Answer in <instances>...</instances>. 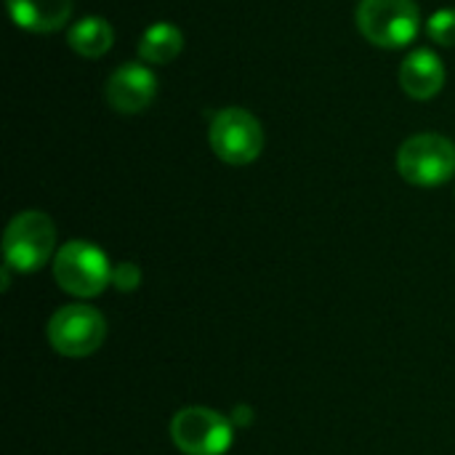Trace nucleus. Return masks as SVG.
<instances>
[{
	"label": "nucleus",
	"instance_id": "2",
	"mask_svg": "<svg viewBox=\"0 0 455 455\" xmlns=\"http://www.w3.org/2000/svg\"><path fill=\"white\" fill-rule=\"evenodd\" d=\"M56 256V227L43 211L16 213L3 235V261L21 275H32Z\"/></svg>",
	"mask_w": 455,
	"mask_h": 455
},
{
	"label": "nucleus",
	"instance_id": "5",
	"mask_svg": "<svg viewBox=\"0 0 455 455\" xmlns=\"http://www.w3.org/2000/svg\"><path fill=\"white\" fill-rule=\"evenodd\" d=\"M208 144L227 165H251L264 149V128L259 117L243 107H224L208 125Z\"/></svg>",
	"mask_w": 455,
	"mask_h": 455
},
{
	"label": "nucleus",
	"instance_id": "12",
	"mask_svg": "<svg viewBox=\"0 0 455 455\" xmlns=\"http://www.w3.org/2000/svg\"><path fill=\"white\" fill-rule=\"evenodd\" d=\"M184 48V35L176 24L157 21L144 29L139 40V59L144 64H171Z\"/></svg>",
	"mask_w": 455,
	"mask_h": 455
},
{
	"label": "nucleus",
	"instance_id": "14",
	"mask_svg": "<svg viewBox=\"0 0 455 455\" xmlns=\"http://www.w3.org/2000/svg\"><path fill=\"white\" fill-rule=\"evenodd\" d=\"M141 285V269L131 261L115 264L112 267V288H117L120 293H133Z\"/></svg>",
	"mask_w": 455,
	"mask_h": 455
},
{
	"label": "nucleus",
	"instance_id": "11",
	"mask_svg": "<svg viewBox=\"0 0 455 455\" xmlns=\"http://www.w3.org/2000/svg\"><path fill=\"white\" fill-rule=\"evenodd\" d=\"M67 43L83 59H101L115 43V29L101 16H83L67 29Z\"/></svg>",
	"mask_w": 455,
	"mask_h": 455
},
{
	"label": "nucleus",
	"instance_id": "3",
	"mask_svg": "<svg viewBox=\"0 0 455 455\" xmlns=\"http://www.w3.org/2000/svg\"><path fill=\"white\" fill-rule=\"evenodd\" d=\"M357 29L379 48H405L421 32V11L416 0H360Z\"/></svg>",
	"mask_w": 455,
	"mask_h": 455
},
{
	"label": "nucleus",
	"instance_id": "4",
	"mask_svg": "<svg viewBox=\"0 0 455 455\" xmlns=\"http://www.w3.org/2000/svg\"><path fill=\"white\" fill-rule=\"evenodd\" d=\"M397 173L413 187H443L455 173V144L440 133H416L397 149Z\"/></svg>",
	"mask_w": 455,
	"mask_h": 455
},
{
	"label": "nucleus",
	"instance_id": "7",
	"mask_svg": "<svg viewBox=\"0 0 455 455\" xmlns=\"http://www.w3.org/2000/svg\"><path fill=\"white\" fill-rule=\"evenodd\" d=\"M171 440L184 455H224L232 448L235 424L219 411L192 405L171 419Z\"/></svg>",
	"mask_w": 455,
	"mask_h": 455
},
{
	"label": "nucleus",
	"instance_id": "9",
	"mask_svg": "<svg viewBox=\"0 0 455 455\" xmlns=\"http://www.w3.org/2000/svg\"><path fill=\"white\" fill-rule=\"evenodd\" d=\"M400 85L416 101L435 99L445 85V64H443V59L429 48L411 51L405 56L403 67H400Z\"/></svg>",
	"mask_w": 455,
	"mask_h": 455
},
{
	"label": "nucleus",
	"instance_id": "15",
	"mask_svg": "<svg viewBox=\"0 0 455 455\" xmlns=\"http://www.w3.org/2000/svg\"><path fill=\"white\" fill-rule=\"evenodd\" d=\"M253 419H256V413H253L251 405H237V408L232 411V424H235V429H237V427H240V429L251 427Z\"/></svg>",
	"mask_w": 455,
	"mask_h": 455
},
{
	"label": "nucleus",
	"instance_id": "6",
	"mask_svg": "<svg viewBox=\"0 0 455 455\" xmlns=\"http://www.w3.org/2000/svg\"><path fill=\"white\" fill-rule=\"evenodd\" d=\"M107 339V320L88 304H67L48 320V341L61 357L83 360L101 349Z\"/></svg>",
	"mask_w": 455,
	"mask_h": 455
},
{
	"label": "nucleus",
	"instance_id": "8",
	"mask_svg": "<svg viewBox=\"0 0 455 455\" xmlns=\"http://www.w3.org/2000/svg\"><path fill=\"white\" fill-rule=\"evenodd\" d=\"M155 93H157V77L149 69V64L141 61H128L117 67L104 85L107 104L123 115H136L147 109L155 101Z\"/></svg>",
	"mask_w": 455,
	"mask_h": 455
},
{
	"label": "nucleus",
	"instance_id": "13",
	"mask_svg": "<svg viewBox=\"0 0 455 455\" xmlns=\"http://www.w3.org/2000/svg\"><path fill=\"white\" fill-rule=\"evenodd\" d=\"M427 32L440 45H455V8H440L429 16Z\"/></svg>",
	"mask_w": 455,
	"mask_h": 455
},
{
	"label": "nucleus",
	"instance_id": "1",
	"mask_svg": "<svg viewBox=\"0 0 455 455\" xmlns=\"http://www.w3.org/2000/svg\"><path fill=\"white\" fill-rule=\"evenodd\" d=\"M53 280L75 299H96L112 285V264L99 245L69 240L53 256Z\"/></svg>",
	"mask_w": 455,
	"mask_h": 455
},
{
	"label": "nucleus",
	"instance_id": "10",
	"mask_svg": "<svg viewBox=\"0 0 455 455\" xmlns=\"http://www.w3.org/2000/svg\"><path fill=\"white\" fill-rule=\"evenodd\" d=\"M16 27L27 32H56L72 19V0H5Z\"/></svg>",
	"mask_w": 455,
	"mask_h": 455
}]
</instances>
